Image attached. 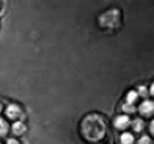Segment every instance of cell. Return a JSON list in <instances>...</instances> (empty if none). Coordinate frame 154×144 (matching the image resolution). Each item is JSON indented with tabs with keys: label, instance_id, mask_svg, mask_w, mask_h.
<instances>
[{
	"label": "cell",
	"instance_id": "4",
	"mask_svg": "<svg viewBox=\"0 0 154 144\" xmlns=\"http://www.w3.org/2000/svg\"><path fill=\"white\" fill-rule=\"evenodd\" d=\"M130 119L127 117V116H118L117 119H115V126L118 128V129H124V128H127L129 126V122Z\"/></svg>",
	"mask_w": 154,
	"mask_h": 144
},
{
	"label": "cell",
	"instance_id": "8",
	"mask_svg": "<svg viewBox=\"0 0 154 144\" xmlns=\"http://www.w3.org/2000/svg\"><path fill=\"white\" fill-rule=\"evenodd\" d=\"M8 131H9V126H8V123H6L5 120H2V119H0V137L6 135V134H8Z\"/></svg>",
	"mask_w": 154,
	"mask_h": 144
},
{
	"label": "cell",
	"instance_id": "14",
	"mask_svg": "<svg viewBox=\"0 0 154 144\" xmlns=\"http://www.w3.org/2000/svg\"><path fill=\"white\" fill-rule=\"evenodd\" d=\"M8 144H18L17 140H8Z\"/></svg>",
	"mask_w": 154,
	"mask_h": 144
},
{
	"label": "cell",
	"instance_id": "13",
	"mask_svg": "<svg viewBox=\"0 0 154 144\" xmlns=\"http://www.w3.org/2000/svg\"><path fill=\"white\" fill-rule=\"evenodd\" d=\"M150 131L153 132V135H154V120L151 122V125H150Z\"/></svg>",
	"mask_w": 154,
	"mask_h": 144
},
{
	"label": "cell",
	"instance_id": "1",
	"mask_svg": "<svg viewBox=\"0 0 154 144\" xmlns=\"http://www.w3.org/2000/svg\"><path fill=\"white\" fill-rule=\"evenodd\" d=\"M81 131L85 140H88L90 143H99L106 135V125L100 116L90 114L84 119L81 125Z\"/></svg>",
	"mask_w": 154,
	"mask_h": 144
},
{
	"label": "cell",
	"instance_id": "10",
	"mask_svg": "<svg viewBox=\"0 0 154 144\" xmlns=\"http://www.w3.org/2000/svg\"><path fill=\"white\" fill-rule=\"evenodd\" d=\"M138 144H153V141H151L148 137H142V138L139 140V143Z\"/></svg>",
	"mask_w": 154,
	"mask_h": 144
},
{
	"label": "cell",
	"instance_id": "3",
	"mask_svg": "<svg viewBox=\"0 0 154 144\" xmlns=\"http://www.w3.org/2000/svg\"><path fill=\"white\" fill-rule=\"evenodd\" d=\"M6 116L9 119H18L21 116V108L15 104H11L8 108H6Z\"/></svg>",
	"mask_w": 154,
	"mask_h": 144
},
{
	"label": "cell",
	"instance_id": "7",
	"mask_svg": "<svg viewBox=\"0 0 154 144\" xmlns=\"http://www.w3.org/2000/svg\"><path fill=\"white\" fill-rule=\"evenodd\" d=\"M133 129H135V132H141V131L144 129V120L136 119V120L133 122Z\"/></svg>",
	"mask_w": 154,
	"mask_h": 144
},
{
	"label": "cell",
	"instance_id": "15",
	"mask_svg": "<svg viewBox=\"0 0 154 144\" xmlns=\"http://www.w3.org/2000/svg\"><path fill=\"white\" fill-rule=\"evenodd\" d=\"M151 93H153V95H154V84H153V86H151Z\"/></svg>",
	"mask_w": 154,
	"mask_h": 144
},
{
	"label": "cell",
	"instance_id": "9",
	"mask_svg": "<svg viewBox=\"0 0 154 144\" xmlns=\"http://www.w3.org/2000/svg\"><path fill=\"white\" fill-rule=\"evenodd\" d=\"M136 99H138V93H136V92H133V90H132V92H129V93H127V104H130V105H132Z\"/></svg>",
	"mask_w": 154,
	"mask_h": 144
},
{
	"label": "cell",
	"instance_id": "16",
	"mask_svg": "<svg viewBox=\"0 0 154 144\" xmlns=\"http://www.w3.org/2000/svg\"><path fill=\"white\" fill-rule=\"evenodd\" d=\"M0 111H2V107H0Z\"/></svg>",
	"mask_w": 154,
	"mask_h": 144
},
{
	"label": "cell",
	"instance_id": "11",
	"mask_svg": "<svg viewBox=\"0 0 154 144\" xmlns=\"http://www.w3.org/2000/svg\"><path fill=\"white\" fill-rule=\"evenodd\" d=\"M123 108H124V110H126V111H133V107H132V105H130V104H126V105H124V107H123Z\"/></svg>",
	"mask_w": 154,
	"mask_h": 144
},
{
	"label": "cell",
	"instance_id": "5",
	"mask_svg": "<svg viewBox=\"0 0 154 144\" xmlns=\"http://www.w3.org/2000/svg\"><path fill=\"white\" fill-rule=\"evenodd\" d=\"M12 131H14V134L21 135V134L26 131V125H24L23 122H15V123H14V126H12Z\"/></svg>",
	"mask_w": 154,
	"mask_h": 144
},
{
	"label": "cell",
	"instance_id": "6",
	"mask_svg": "<svg viewBox=\"0 0 154 144\" xmlns=\"http://www.w3.org/2000/svg\"><path fill=\"white\" fill-rule=\"evenodd\" d=\"M120 140H121V144H133V135L132 134H123Z\"/></svg>",
	"mask_w": 154,
	"mask_h": 144
},
{
	"label": "cell",
	"instance_id": "2",
	"mask_svg": "<svg viewBox=\"0 0 154 144\" xmlns=\"http://www.w3.org/2000/svg\"><path fill=\"white\" fill-rule=\"evenodd\" d=\"M139 111L144 116H151L154 113V102L153 101H144L139 107Z\"/></svg>",
	"mask_w": 154,
	"mask_h": 144
},
{
	"label": "cell",
	"instance_id": "12",
	"mask_svg": "<svg viewBox=\"0 0 154 144\" xmlns=\"http://www.w3.org/2000/svg\"><path fill=\"white\" fill-rule=\"evenodd\" d=\"M139 93H141V96H145V95H147V89L142 86V87L139 89Z\"/></svg>",
	"mask_w": 154,
	"mask_h": 144
}]
</instances>
